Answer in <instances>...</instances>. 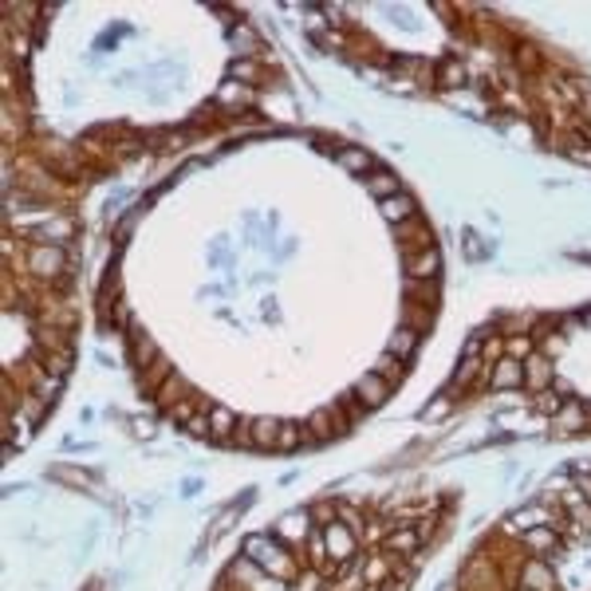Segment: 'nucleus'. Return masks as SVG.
Returning a JSON list of instances; mask_svg holds the SVG:
<instances>
[{"mask_svg":"<svg viewBox=\"0 0 591 591\" xmlns=\"http://www.w3.org/2000/svg\"><path fill=\"white\" fill-rule=\"evenodd\" d=\"M241 556L252 560L268 579H276V584H296V579L304 576V560H299V552H292L288 544H280L272 532L244 536Z\"/></svg>","mask_w":591,"mask_h":591,"instance_id":"nucleus-1","label":"nucleus"},{"mask_svg":"<svg viewBox=\"0 0 591 591\" xmlns=\"http://www.w3.org/2000/svg\"><path fill=\"white\" fill-rule=\"evenodd\" d=\"M315 532V521L307 508H288L284 516H276V524H272V536H276L280 544H288L292 552H299L307 544V536Z\"/></svg>","mask_w":591,"mask_h":591,"instance_id":"nucleus-2","label":"nucleus"},{"mask_svg":"<svg viewBox=\"0 0 591 591\" xmlns=\"http://www.w3.org/2000/svg\"><path fill=\"white\" fill-rule=\"evenodd\" d=\"M304 430H307V438H312V445H327V442L343 438V434H347L351 426H347V418L335 411V403H331V406H320V411L307 414Z\"/></svg>","mask_w":591,"mask_h":591,"instance_id":"nucleus-3","label":"nucleus"},{"mask_svg":"<svg viewBox=\"0 0 591 591\" xmlns=\"http://www.w3.org/2000/svg\"><path fill=\"white\" fill-rule=\"evenodd\" d=\"M351 395L359 398V403L367 406V414H371V411H383V406L390 403V395H395V387H390L387 379L379 375V371H363V375L355 379Z\"/></svg>","mask_w":591,"mask_h":591,"instance_id":"nucleus-4","label":"nucleus"},{"mask_svg":"<svg viewBox=\"0 0 591 591\" xmlns=\"http://www.w3.org/2000/svg\"><path fill=\"white\" fill-rule=\"evenodd\" d=\"M591 426V406L584 398H568V403L560 406V414L552 418V430L560 434V438H576V434H584Z\"/></svg>","mask_w":591,"mask_h":591,"instance_id":"nucleus-5","label":"nucleus"},{"mask_svg":"<svg viewBox=\"0 0 591 591\" xmlns=\"http://www.w3.org/2000/svg\"><path fill=\"white\" fill-rule=\"evenodd\" d=\"M158 343L150 339V331L147 327H139V323H131V331H126V359H131V367H134V375H142V371L150 367L154 359H158Z\"/></svg>","mask_w":591,"mask_h":591,"instance_id":"nucleus-6","label":"nucleus"},{"mask_svg":"<svg viewBox=\"0 0 591 591\" xmlns=\"http://www.w3.org/2000/svg\"><path fill=\"white\" fill-rule=\"evenodd\" d=\"M395 236H398V244H403V257H414V252H422V249H434V229H430V221H426L422 213L411 217L406 225H398Z\"/></svg>","mask_w":591,"mask_h":591,"instance_id":"nucleus-7","label":"nucleus"},{"mask_svg":"<svg viewBox=\"0 0 591 591\" xmlns=\"http://www.w3.org/2000/svg\"><path fill=\"white\" fill-rule=\"evenodd\" d=\"M489 387H493L497 395H513V390H524V363L501 355V359L489 367Z\"/></svg>","mask_w":591,"mask_h":591,"instance_id":"nucleus-8","label":"nucleus"},{"mask_svg":"<svg viewBox=\"0 0 591 591\" xmlns=\"http://www.w3.org/2000/svg\"><path fill=\"white\" fill-rule=\"evenodd\" d=\"M524 387H529L532 395L556 387V359H548L544 351H532L529 359H524Z\"/></svg>","mask_w":591,"mask_h":591,"instance_id":"nucleus-9","label":"nucleus"},{"mask_svg":"<svg viewBox=\"0 0 591 591\" xmlns=\"http://www.w3.org/2000/svg\"><path fill=\"white\" fill-rule=\"evenodd\" d=\"M383 552H387V556H395V563H398V556L414 560L418 552H422V536H418L414 524H395V529L383 536Z\"/></svg>","mask_w":591,"mask_h":591,"instance_id":"nucleus-10","label":"nucleus"},{"mask_svg":"<svg viewBox=\"0 0 591 591\" xmlns=\"http://www.w3.org/2000/svg\"><path fill=\"white\" fill-rule=\"evenodd\" d=\"M521 587L529 591H556V568H552L548 560L532 556L521 563Z\"/></svg>","mask_w":591,"mask_h":591,"instance_id":"nucleus-11","label":"nucleus"},{"mask_svg":"<svg viewBox=\"0 0 591 591\" xmlns=\"http://www.w3.org/2000/svg\"><path fill=\"white\" fill-rule=\"evenodd\" d=\"M189 398H194V387H189V379L181 375V371H174V375L166 379V387L158 390V395H154V406H158V411H178L181 403H189Z\"/></svg>","mask_w":591,"mask_h":591,"instance_id":"nucleus-12","label":"nucleus"},{"mask_svg":"<svg viewBox=\"0 0 591 591\" xmlns=\"http://www.w3.org/2000/svg\"><path fill=\"white\" fill-rule=\"evenodd\" d=\"M403 268H406V280H438V272H442L438 244H434V249L414 252V257H403Z\"/></svg>","mask_w":591,"mask_h":591,"instance_id":"nucleus-13","label":"nucleus"},{"mask_svg":"<svg viewBox=\"0 0 591 591\" xmlns=\"http://www.w3.org/2000/svg\"><path fill=\"white\" fill-rule=\"evenodd\" d=\"M249 434H252V450H260V453H276V438H280V418H272V414L249 418Z\"/></svg>","mask_w":591,"mask_h":591,"instance_id":"nucleus-14","label":"nucleus"},{"mask_svg":"<svg viewBox=\"0 0 591 591\" xmlns=\"http://www.w3.org/2000/svg\"><path fill=\"white\" fill-rule=\"evenodd\" d=\"M379 213H383L387 221L398 229V225H406L411 217H418V202L403 189V194H395V197H387V202H379Z\"/></svg>","mask_w":591,"mask_h":591,"instance_id":"nucleus-15","label":"nucleus"},{"mask_svg":"<svg viewBox=\"0 0 591 591\" xmlns=\"http://www.w3.org/2000/svg\"><path fill=\"white\" fill-rule=\"evenodd\" d=\"M32 236L40 244H71V236H76V221H71V217H48V221H44Z\"/></svg>","mask_w":591,"mask_h":591,"instance_id":"nucleus-16","label":"nucleus"},{"mask_svg":"<svg viewBox=\"0 0 591 591\" xmlns=\"http://www.w3.org/2000/svg\"><path fill=\"white\" fill-rule=\"evenodd\" d=\"M335 162H339L347 174H375V154L367 147H339L335 150Z\"/></svg>","mask_w":591,"mask_h":591,"instance_id":"nucleus-17","label":"nucleus"},{"mask_svg":"<svg viewBox=\"0 0 591 591\" xmlns=\"http://www.w3.org/2000/svg\"><path fill=\"white\" fill-rule=\"evenodd\" d=\"M170 375H174V363H170L166 355H158V359H154L150 367L139 375V390H142V395H150V398H154L162 387H166V379H170Z\"/></svg>","mask_w":591,"mask_h":591,"instance_id":"nucleus-18","label":"nucleus"},{"mask_svg":"<svg viewBox=\"0 0 591 591\" xmlns=\"http://www.w3.org/2000/svg\"><path fill=\"white\" fill-rule=\"evenodd\" d=\"M236 426H241V414H236L233 406H221V403H217L213 411H209V430H213V442H225V445H229V438L236 434Z\"/></svg>","mask_w":591,"mask_h":591,"instance_id":"nucleus-19","label":"nucleus"},{"mask_svg":"<svg viewBox=\"0 0 591 591\" xmlns=\"http://www.w3.org/2000/svg\"><path fill=\"white\" fill-rule=\"evenodd\" d=\"M48 477L60 481V485H68V489H79V493H87V489H99L95 473H87V469H79V466H52Z\"/></svg>","mask_w":591,"mask_h":591,"instance_id":"nucleus-20","label":"nucleus"},{"mask_svg":"<svg viewBox=\"0 0 591 591\" xmlns=\"http://www.w3.org/2000/svg\"><path fill=\"white\" fill-rule=\"evenodd\" d=\"M524 548L536 552V556H548L552 548H560V529H552V524H540V529H524Z\"/></svg>","mask_w":591,"mask_h":591,"instance_id":"nucleus-21","label":"nucleus"},{"mask_svg":"<svg viewBox=\"0 0 591 591\" xmlns=\"http://www.w3.org/2000/svg\"><path fill=\"white\" fill-rule=\"evenodd\" d=\"M229 44L236 52H244V60H257L260 52H265V44H260V36L249 28V24H229Z\"/></svg>","mask_w":591,"mask_h":591,"instance_id":"nucleus-22","label":"nucleus"},{"mask_svg":"<svg viewBox=\"0 0 591 591\" xmlns=\"http://www.w3.org/2000/svg\"><path fill=\"white\" fill-rule=\"evenodd\" d=\"M371 371H379V375H383L387 383L398 390V387L406 383V375H411V363H403V359H395L390 351H383V355L375 359V367H371Z\"/></svg>","mask_w":591,"mask_h":591,"instance_id":"nucleus-23","label":"nucleus"},{"mask_svg":"<svg viewBox=\"0 0 591 591\" xmlns=\"http://www.w3.org/2000/svg\"><path fill=\"white\" fill-rule=\"evenodd\" d=\"M434 315H438V307L411 304V299L403 304V327H411V331H418V335L430 331V327H434Z\"/></svg>","mask_w":591,"mask_h":591,"instance_id":"nucleus-24","label":"nucleus"},{"mask_svg":"<svg viewBox=\"0 0 591 591\" xmlns=\"http://www.w3.org/2000/svg\"><path fill=\"white\" fill-rule=\"evenodd\" d=\"M304 445H312V438H307V430H304V422H280L276 453H296V450H304Z\"/></svg>","mask_w":591,"mask_h":591,"instance_id":"nucleus-25","label":"nucleus"},{"mask_svg":"<svg viewBox=\"0 0 591 591\" xmlns=\"http://www.w3.org/2000/svg\"><path fill=\"white\" fill-rule=\"evenodd\" d=\"M418 343H422V335L411 331V327H398V331L387 339V351L395 355V359L411 363V359H414V351H418Z\"/></svg>","mask_w":591,"mask_h":591,"instance_id":"nucleus-26","label":"nucleus"},{"mask_svg":"<svg viewBox=\"0 0 591 591\" xmlns=\"http://www.w3.org/2000/svg\"><path fill=\"white\" fill-rule=\"evenodd\" d=\"M367 189H371V197L387 202V197L403 194V181H398V174H390V170H375V174H367Z\"/></svg>","mask_w":591,"mask_h":591,"instance_id":"nucleus-27","label":"nucleus"},{"mask_svg":"<svg viewBox=\"0 0 591 591\" xmlns=\"http://www.w3.org/2000/svg\"><path fill=\"white\" fill-rule=\"evenodd\" d=\"M434 84L438 87H461L466 84V63L461 60H445V63H438V68H434Z\"/></svg>","mask_w":591,"mask_h":591,"instance_id":"nucleus-28","label":"nucleus"},{"mask_svg":"<svg viewBox=\"0 0 591 591\" xmlns=\"http://www.w3.org/2000/svg\"><path fill=\"white\" fill-rule=\"evenodd\" d=\"M312 521H315V529H327V524H335L339 521V501H331V497H323V501H315L312 508Z\"/></svg>","mask_w":591,"mask_h":591,"instance_id":"nucleus-29","label":"nucleus"},{"mask_svg":"<svg viewBox=\"0 0 591 591\" xmlns=\"http://www.w3.org/2000/svg\"><path fill=\"white\" fill-rule=\"evenodd\" d=\"M560 406H563V398H560V387H552V390H540V395L532 398V411H536V414H544V418H556V414H560Z\"/></svg>","mask_w":591,"mask_h":591,"instance_id":"nucleus-30","label":"nucleus"},{"mask_svg":"<svg viewBox=\"0 0 591 591\" xmlns=\"http://www.w3.org/2000/svg\"><path fill=\"white\" fill-rule=\"evenodd\" d=\"M536 351V339L532 335H505V355L508 359H529V355Z\"/></svg>","mask_w":591,"mask_h":591,"instance_id":"nucleus-31","label":"nucleus"},{"mask_svg":"<svg viewBox=\"0 0 591 591\" xmlns=\"http://www.w3.org/2000/svg\"><path fill=\"white\" fill-rule=\"evenodd\" d=\"M335 411H339L343 418H347V426H355V422H359L363 414H367V406H363L359 398H355L351 390H347V395H339V398H335Z\"/></svg>","mask_w":591,"mask_h":591,"instance_id":"nucleus-32","label":"nucleus"},{"mask_svg":"<svg viewBox=\"0 0 591 591\" xmlns=\"http://www.w3.org/2000/svg\"><path fill=\"white\" fill-rule=\"evenodd\" d=\"M233 79H236V84L244 79V87H252V84H260V68L252 60H236L233 63Z\"/></svg>","mask_w":591,"mask_h":591,"instance_id":"nucleus-33","label":"nucleus"},{"mask_svg":"<svg viewBox=\"0 0 591 591\" xmlns=\"http://www.w3.org/2000/svg\"><path fill=\"white\" fill-rule=\"evenodd\" d=\"M233 450H252V434H249V418H241V426H236V434L229 438Z\"/></svg>","mask_w":591,"mask_h":591,"instance_id":"nucleus-34","label":"nucleus"},{"mask_svg":"<svg viewBox=\"0 0 591 591\" xmlns=\"http://www.w3.org/2000/svg\"><path fill=\"white\" fill-rule=\"evenodd\" d=\"M131 430H134V438H154L158 422H154V418H131Z\"/></svg>","mask_w":591,"mask_h":591,"instance_id":"nucleus-35","label":"nucleus"},{"mask_svg":"<svg viewBox=\"0 0 591 591\" xmlns=\"http://www.w3.org/2000/svg\"><path fill=\"white\" fill-rule=\"evenodd\" d=\"M406 587H411V584H406V579H398V576H390V579H387V584H379L375 591H406Z\"/></svg>","mask_w":591,"mask_h":591,"instance_id":"nucleus-36","label":"nucleus"},{"mask_svg":"<svg viewBox=\"0 0 591 591\" xmlns=\"http://www.w3.org/2000/svg\"><path fill=\"white\" fill-rule=\"evenodd\" d=\"M513 591H529V587H513Z\"/></svg>","mask_w":591,"mask_h":591,"instance_id":"nucleus-37","label":"nucleus"}]
</instances>
